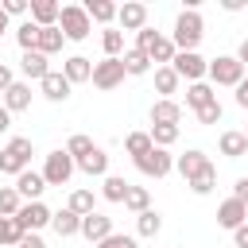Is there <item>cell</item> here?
<instances>
[{
    "instance_id": "obj_1",
    "label": "cell",
    "mask_w": 248,
    "mask_h": 248,
    "mask_svg": "<svg viewBox=\"0 0 248 248\" xmlns=\"http://www.w3.org/2000/svg\"><path fill=\"white\" fill-rule=\"evenodd\" d=\"M202 35H205V23H202L198 8H182L178 19H174V31H170V43H174L178 50H198Z\"/></svg>"
},
{
    "instance_id": "obj_2",
    "label": "cell",
    "mask_w": 248,
    "mask_h": 248,
    "mask_svg": "<svg viewBox=\"0 0 248 248\" xmlns=\"http://www.w3.org/2000/svg\"><path fill=\"white\" fill-rule=\"evenodd\" d=\"M31 170V140L27 136H12L4 147H0V174H23Z\"/></svg>"
},
{
    "instance_id": "obj_3",
    "label": "cell",
    "mask_w": 248,
    "mask_h": 248,
    "mask_svg": "<svg viewBox=\"0 0 248 248\" xmlns=\"http://www.w3.org/2000/svg\"><path fill=\"white\" fill-rule=\"evenodd\" d=\"M58 27H62V35H66L70 43H81V39H89V31H93V19H89V12H85L81 4H62Z\"/></svg>"
},
{
    "instance_id": "obj_4",
    "label": "cell",
    "mask_w": 248,
    "mask_h": 248,
    "mask_svg": "<svg viewBox=\"0 0 248 248\" xmlns=\"http://www.w3.org/2000/svg\"><path fill=\"white\" fill-rule=\"evenodd\" d=\"M74 170H78V163H74V155H70L66 147L50 151L46 163H43V178H46V186H66V182L74 178Z\"/></svg>"
},
{
    "instance_id": "obj_5",
    "label": "cell",
    "mask_w": 248,
    "mask_h": 248,
    "mask_svg": "<svg viewBox=\"0 0 248 248\" xmlns=\"http://www.w3.org/2000/svg\"><path fill=\"white\" fill-rule=\"evenodd\" d=\"M244 66L236 62V54H217L213 62H209V78H213V85H229V89H236L240 81H244Z\"/></svg>"
},
{
    "instance_id": "obj_6",
    "label": "cell",
    "mask_w": 248,
    "mask_h": 248,
    "mask_svg": "<svg viewBox=\"0 0 248 248\" xmlns=\"http://www.w3.org/2000/svg\"><path fill=\"white\" fill-rule=\"evenodd\" d=\"M132 163H136V170L147 174V178H167V174L174 170V155H170L167 147H151L147 155H140V159H132Z\"/></svg>"
},
{
    "instance_id": "obj_7",
    "label": "cell",
    "mask_w": 248,
    "mask_h": 248,
    "mask_svg": "<svg viewBox=\"0 0 248 248\" xmlns=\"http://www.w3.org/2000/svg\"><path fill=\"white\" fill-rule=\"evenodd\" d=\"M170 66H174V74H178L182 81H190V85H194V81H202V78L209 74V62H205L198 50H178Z\"/></svg>"
},
{
    "instance_id": "obj_8",
    "label": "cell",
    "mask_w": 248,
    "mask_h": 248,
    "mask_svg": "<svg viewBox=\"0 0 248 248\" xmlns=\"http://www.w3.org/2000/svg\"><path fill=\"white\" fill-rule=\"evenodd\" d=\"M128 78V70H124V58H101V62H93V85L97 89H116L120 81Z\"/></svg>"
},
{
    "instance_id": "obj_9",
    "label": "cell",
    "mask_w": 248,
    "mask_h": 248,
    "mask_svg": "<svg viewBox=\"0 0 248 248\" xmlns=\"http://www.w3.org/2000/svg\"><path fill=\"white\" fill-rule=\"evenodd\" d=\"M16 221L23 225V232H39L54 221V209H46L43 202H23V209L16 213Z\"/></svg>"
},
{
    "instance_id": "obj_10",
    "label": "cell",
    "mask_w": 248,
    "mask_h": 248,
    "mask_svg": "<svg viewBox=\"0 0 248 248\" xmlns=\"http://www.w3.org/2000/svg\"><path fill=\"white\" fill-rule=\"evenodd\" d=\"M217 225L229 229V232H236L240 225H248V205L236 202V198H225V202L217 205Z\"/></svg>"
},
{
    "instance_id": "obj_11",
    "label": "cell",
    "mask_w": 248,
    "mask_h": 248,
    "mask_svg": "<svg viewBox=\"0 0 248 248\" xmlns=\"http://www.w3.org/2000/svg\"><path fill=\"white\" fill-rule=\"evenodd\" d=\"M116 23H120V31H143L147 27V4H140V0L120 4L116 8Z\"/></svg>"
},
{
    "instance_id": "obj_12",
    "label": "cell",
    "mask_w": 248,
    "mask_h": 248,
    "mask_svg": "<svg viewBox=\"0 0 248 248\" xmlns=\"http://www.w3.org/2000/svg\"><path fill=\"white\" fill-rule=\"evenodd\" d=\"M209 167H213V163H209V155H205L202 147H190L186 155H178V159H174V170H178L186 182H190V178H198V174H202V170H209Z\"/></svg>"
},
{
    "instance_id": "obj_13",
    "label": "cell",
    "mask_w": 248,
    "mask_h": 248,
    "mask_svg": "<svg viewBox=\"0 0 248 248\" xmlns=\"http://www.w3.org/2000/svg\"><path fill=\"white\" fill-rule=\"evenodd\" d=\"M70 81H66V74L62 70H50L43 81H39V93L46 97V101H54V105H62V101H70Z\"/></svg>"
},
{
    "instance_id": "obj_14",
    "label": "cell",
    "mask_w": 248,
    "mask_h": 248,
    "mask_svg": "<svg viewBox=\"0 0 248 248\" xmlns=\"http://www.w3.org/2000/svg\"><path fill=\"white\" fill-rule=\"evenodd\" d=\"M16 190H19L23 202H43V190H46L43 170H23V174L16 178Z\"/></svg>"
},
{
    "instance_id": "obj_15",
    "label": "cell",
    "mask_w": 248,
    "mask_h": 248,
    "mask_svg": "<svg viewBox=\"0 0 248 248\" xmlns=\"http://www.w3.org/2000/svg\"><path fill=\"white\" fill-rule=\"evenodd\" d=\"M81 236H85L89 244H101L105 236H112V217H105V213H89V217H81Z\"/></svg>"
},
{
    "instance_id": "obj_16",
    "label": "cell",
    "mask_w": 248,
    "mask_h": 248,
    "mask_svg": "<svg viewBox=\"0 0 248 248\" xmlns=\"http://www.w3.org/2000/svg\"><path fill=\"white\" fill-rule=\"evenodd\" d=\"M62 4L58 0H31V23L35 27H58Z\"/></svg>"
},
{
    "instance_id": "obj_17",
    "label": "cell",
    "mask_w": 248,
    "mask_h": 248,
    "mask_svg": "<svg viewBox=\"0 0 248 248\" xmlns=\"http://www.w3.org/2000/svg\"><path fill=\"white\" fill-rule=\"evenodd\" d=\"M62 74H66V81H70V85L93 81V62H89L85 54H70V58L62 62Z\"/></svg>"
},
{
    "instance_id": "obj_18",
    "label": "cell",
    "mask_w": 248,
    "mask_h": 248,
    "mask_svg": "<svg viewBox=\"0 0 248 248\" xmlns=\"http://www.w3.org/2000/svg\"><path fill=\"white\" fill-rule=\"evenodd\" d=\"M19 70H23V78H27V81H43V78L50 74V58H46V54H39V50H27V54L19 58Z\"/></svg>"
},
{
    "instance_id": "obj_19",
    "label": "cell",
    "mask_w": 248,
    "mask_h": 248,
    "mask_svg": "<svg viewBox=\"0 0 248 248\" xmlns=\"http://www.w3.org/2000/svg\"><path fill=\"white\" fill-rule=\"evenodd\" d=\"M178 85H182V78L174 74V66H155V93H159V101H174Z\"/></svg>"
},
{
    "instance_id": "obj_20",
    "label": "cell",
    "mask_w": 248,
    "mask_h": 248,
    "mask_svg": "<svg viewBox=\"0 0 248 248\" xmlns=\"http://www.w3.org/2000/svg\"><path fill=\"white\" fill-rule=\"evenodd\" d=\"M78 170L89 174V178H105V174H108V151H105V147H93L89 155L78 159Z\"/></svg>"
},
{
    "instance_id": "obj_21",
    "label": "cell",
    "mask_w": 248,
    "mask_h": 248,
    "mask_svg": "<svg viewBox=\"0 0 248 248\" xmlns=\"http://www.w3.org/2000/svg\"><path fill=\"white\" fill-rule=\"evenodd\" d=\"M128 190H132V182H128L124 174H105V178H101V198H105V202H116V205H124Z\"/></svg>"
},
{
    "instance_id": "obj_22",
    "label": "cell",
    "mask_w": 248,
    "mask_h": 248,
    "mask_svg": "<svg viewBox=\"0 0 248 248\" xmlns=\"http://www.w3.org/2000/svg\"><path fill=\"white\" fill-rule=\"evenodd\" d=\"M4 108H8V112H27V108H31V81H16V85L4 93Z\"/></svg>"
},
{
    "instance_id": "obj_23",
    "label": "cell",
    "mask_w": 248,
    "mask_h": 248,
    "mask_svg": "<svg viewBox=\"0 0 248 248\" xmlns=\"http://www.w3.org/2000/svg\"><path fill=\"white\" fill-rule=\"evenodd\" d=\"M50 229H54V232H58L62 240H66V236H81V217H78V213H74V209L66 205V209H58V213H54Z\"/></svg>"
},
{
    "instance_id": "obj_24",
    "label": "cell",
    "mask_w": 248,
    "mask_h": 248,
    "mask_svg": "<svg viewBox=\"0 0 248 248\" xmlns=\"http://www.w3.org/2000/svg\"><path fill=\"white\" fill-rule=\"evenodd\" d=\"M62 43H66L62 27H39V46H35V50L50 58V54H58V50H62Z\"/></svg>"
},
{
    "instance_id": "obj_25",
    "label": "cell",
    "mask_w": 248,
    "mask_h": 248,
    "mask_svg": "<svg viewBox=\"0 0 248 248\" xmlns=\"http://www.w3.org/2000/svg\"><path fill=\"white\" fill-rule=\"evenodd\" d=\"M209 101H217V93H213V85H205V81H194V85H186V108H205Z\"/></svg>"
},
{
    "instance_id": "obj_26",
    "label": "cell",
    "mask_w": 248,
    "mask_h": 248,
    "mask_svg": "<svg viewBox=\"0 0 248 248\" xmlns=\"http://www.w3.org/2000/svg\"><path fill=\"white\" fill-rule=\"evenodd\" d=\"M178 120H182L178 101H155L151 105V124H178Z\"/></svg>"
},
{
    "instance_id": "obj_27",
    "label": "cell",
    "mask_w": 248,
    "mask_h": 248,
    "mask_svg": "<svg viewBox=\"0 0 248 248\" xmlns=\"http://www.w3.org/2000/svg\"><path fill=\"white\" fill-rule=\"evenodd\" d=\"M221 155H225V159L248 155V136H244V132H221Z\"/></svg>"
},
{
    "instance_id": "obj_28",
    "label": "cell",
    "mask_w": 248,
    "mask_h": 248,
    "mask_svg": "<svg viewBox=\"0 0 248 248\" xmlns=\"http://www.w3.org/2000/svg\"><path fill=\"white\" fill-rule=\"evenodd\" d=\"M174 54H178V46H174L167 35H159V39L151 43V50H147V58H151L155 66H170V62H174Z\"/></svg>"
},
{
    "instance_id": "obj_29",
    "label": "cell",
    "mask_w": 248,
    "mask_h": 248,
    "mask_svg": "<svg viewBox=\"0 0 248 248\" xmlns=\"http://www.w3.org/2000/svg\"><path fill=\"white\" fill-rule=\"evenodd\" d=\"M23 236L27 232H23V225L16 217H0V248H19Z\"/></svg>"
},
{
    "instance_id": "obj_30",
    "label": "cell",
    "mask_w": 248,
    "mask_h": 248,
    "mask_svg": "<svg viewBox=\"0 0 248 248\" xmlns=\"http://www.w3.org/2000/svg\"><path fill=\"white\" fill-rule=\"evenodd\" d=\"M120 58H124V70H128L132 78H143V74H151V58H147L143 50H136V46H132V50H124Z\"/></svg>"
},
{
    "instance_id": "obj_31",
    "label": "cell",
    "mask_w": 248,
    "mask_h": 248,
    "mask_svg": "<svg viewBox=\"0 0 248 248\" xmlns=\"http://www.w3.org/2000/svg\"><path fill=\"white\" fill-rule=\"evenodd\" d=\"M81 8H85L89 19H97V23H112V19H116V4H112V0H85Z\"/></svg>"
},
{
    "instance_id": "obj_32",
    "label": "cell",
    "mask_w": 248,
    "mask_h": 248,
    "mask_svg": "<svg viewBox=\"0 0 248 248\" xmlns=\"http://www.w3.org/2000/svg\"><path fill=\"white\" fill-rule=\"evenodd\" d=\"M155 143H151V132H128L124 136V151L132 155V159H140V155H147Z\"/></svg>"
},
{
    "instance_id": "obj_33",
    "label": "cell",
    "mask_w": 248,
    "mask_h": 248,
    "mask_svg": "<svg viewBox=\"0 0 248 248\" xmlns=\"http://www.w3.org/2000/svg\"><path fill=\"white\" fill-rule=\"evenodd\" d=\"M124 209H128V213H136V217H140V213H147V209H151V194H147V186H132V190H128V198H124Z\"/></svg>"
},
{
    "instance_id": "obj_34",
    "label": "cell",
    "mask_w": 248,
    "mask_h": 248,
    "mask_svg": "<svg viewBox=\"0 0 248 248\" xmlns=\"http://www.w3.org/2000/svg\"><path fill=\"white\" fill-rule=\"evenodd\" d=\"M136 232H140V236H159V232H163V213H159V209L140 213V217H136Z\"/></svg>"
},
{
    "instance_id": "obj_35",
    "label": "cell",
    "mask_w": 248,
    "mask_h": 248,
    "mask_svg": "<svg viewBox=\"0 0 248 248\" xmlns=\"http://www.w3.org/2000/svg\"><path fill=\"white\" fill-rule=\"evenodd\" d=\"M23 209V198L16 186H0V217H16Z\"/></svg>"
},
{
    "instance_id": "obj_36",
    "label": "cell",
    "mask_w": 248,
    "mask_h": 248,
    "mask_svg": "<svg viewBox=\"0 0 248 248\" xmlns=\"http://www.w3.org/2000/svg\"><path fill=\"white\" fill-rule=\"evenodd\" d=\"M16 43H19V50L27 54V50H35L39 46V27L31 23V19H23L19 27H16Z\"/></svg>"
},
{
    "instance_id": "obj_37",
    "label": "cell",
    "mask_w": 248,
    "mask_h": 248,
    "mask_svg": "<svg viewBox=\"0 0 248 248\" xmlns=\"http://www.w3.org/2000/svg\"><path fill=\"white\" fill-rule=\"evenodd\" d=\"M101 46H105V58H120V50H124V31H120V27H105Z\"/></svg>"
},
{
    "instance_id": "obj_38",
    "label": "cell",
    "mask_w": 248,
    "mask_h": 248,
    "mask_svg": "<svg viewBox=\"0 0 248 248\" xmlns=\"http://www.w3.org/2000/svg\"><path fill=\"white\" fill-rule=\"evenodd\" d=\"M147 132H151V143H155V147H167V151H170V143L178 140V124H151Z\"/></svg>"
},
{
    "instance_id": "obj_39",
    "label": "cell",
    "mask_w": 248,
    "mask_h": 248,
    "mask_svg": "<svg viewBox=\"0 0 248 248\" xmlns=\"http://www.w3.org/2000/svg\"><path fill=\"white\" fill-rule=\"evenodd\" d=\"M70 209H74L78 217H89V213H97L93 190H74V194H70Z\"/></svg>"
},
{
    "instance_id": "obj_40",
    "label": "cell",
    "mask_w": 248,
    "mask_h": 248,
    "mask_svg": "<svg viewBox=\"0 0 248 248\" xmlns=\"http://www.w3.org/2000/svg\"><path fill=\"white\" fill-rule=\"evenodd\" d=\"M186 186H190V190H194L198 198H205V194H213V186H217V167H209V170H202V174H198V178H190Z\"/></svg>"
},
{
    "instance_id": "obj_41",
    "label": "cell",
    "mask_w": 248,
    "mask_h": 248,
    "mask_svg": "<svg viewBox=\"0 0 248 248\" xmlns=\"http://www.w3.org/2000/svg\"><path fill=\"white\" fill-rule=\"evenodd\" d=\"M93 147H97V143H93V140H89V136H81V132H78V136H70V140H66V151H70V155H74V163H78V159H81V155H89V151H93Z\"/></svg>"
},
{
    "instance_id": "obj_42",
    "label": "cell",
    "mask_w": 248,
    "mask_h": 248,
    "mask_svg": "<svg viewBox=\"0 0 248 248\" xmlns=\"http://www.w3.org/2000/svg\"><path fill=\"white\" fill-rule=\"evenodd\" d=\"M194 116H198V124H217V120L225 116V108H221V101H209V105H205V108H198Z\"/></svg>"
},
{
    "instance_id": "obj_43",
    "label": "cell",
    "mask_w": 248,
    "mask_h": 248,
    "mask_svg": "<svg viewBox=\"0 0 248 248\" xmlns=\"http://www.w3.org/2000/svg\"><path fill=\"white\" fill-rule=\"evenodd\" d=\"M93 248H140V244H136V236L112 232V236H105V240H101V244H93Z\"/></svg>"
},
{
    "instance_id": "obj_44",
    "label": "cell",
    "mask_w": 248,
    "mask_h": 248,
    "mask_svg": "<svg viewBox=\"0 0 248 248\" xmlns=\"http://www.w3.org/2000/svg\"><path fill=\"white\" fill-rule=\"evenodd\" d=\"M155 39H159V31H155V27H143V31H136V50H143V54H147Z\"/></svg>"
},
{
    "instance_id": "obj_45",
    "label": "cell",
    "mask_w": 248,
    "mask_h": 248,
    "mask_svg": "<svg viewBox=\"0 0 248 248\" xmlns=\"http://www.w3.org/2000/svg\"><path fill=\"white\" fill-rule=\"evenodd\" d=\"M0 8H4L8 16H27V12H31V4H27V0H4Z\"/></svg>"
},
{
    "instance_id": "obj_46",
    "label": "cell",
    "mask_w": 248,
    "mask_h": 248,
    "mask_svg": "<svg viewBox=\"0 0 248 248\" xmlns=\"http://www.w3.org/2000/svg\"><path fill=\"white\" fill-rule=\"evenodd\" d=\"M16 85V74H12V66L8 62H0V93H8Z\"/></svg>"
},
{
    "instance_id": "obj_47",
    "label": "cell",
    "mask_w": 248,
    "mask_h": 248,
    "mask_svg": "<svg viewBox=\"0 0 248 248\" xmlns=\"http://www.w3.org/2000/svg\"><path fill=\"white\" fill-rule=\"evenodd\" d=\"M232 198L248 205V178H236V182H232Z\"/></svg>"
},
{
    "instance_id": "obj_48",
    "label": "cell",
    "mask_w": 248,
    "mask_h": 248,
    "mask_svg": "<svg viewBox=\"0 0 248 248\" xmlns=\"http://www.w3.org/2000/svg\"><path fill=\"white\" fill-rule=\"evenodd\" d=\"M19 248H46V244H43V236H39V232H27V236L19 240Z\"/></svg>"
},
{
    "instance_id": "obj_49",
    "label": "cell",
    "mask_w": 248,
    "mask_h": 248,
    "mask_svg": "<svg viewBox=\"0 0 248 248\" xmlns=\"http://www.w3.org/2000/svg\"><path fill=\"white\" fill-rule=\"evenodd\" d=\"M232 248H248V225H240V229L232 232Z\"/></svg>"
},
{
    "instance_id": "obj_50",
    "label": "cell",
    "mask_w": 248,
    "mask_h": 248,
    "mask_svg": "<svg viewBox=\"0 0 248 248\" xmlns=\"http://www.w3.org/2000/svg\"><path fill=\"white\" fill-rule=\"evenodd\" d=\"M236 105H240V108H248V74H244V81L236 85Z\"/></svg>"
},
{
    "instance_id": "obj_51",
    "label": "cell",
    "mask_w": 248,
    "mask_h": 248,
    "mask_svg": "<svg viewBox=\"0 0 248 248\" xmlns=\"http://www.w3.org/2000/svg\"><path fill=\"white\" fill-rule=\"evenodd\" d=\"M236 62L248 70V39H240V46H236Z\"/></svg>"
},
{
    "instance_id": "obj_52",
    "label": "cell",
    "mask_w": 248,
    "mask_h": 248,
    "mask_svg": "<svg viewBox=\"0 0 248 248\" xmlns=\"http://www.w3.org/2000/svg\"><path fill=\"white\" fill-rule=\"evenodd\" d=\"M221 8H225V12H240V8H244V0H221Z\"/></svg>"
},
{
    "instance_id": "obj_53",
    "label": "cell",
    "mask_w": 248,
    "mask_h": 248,
    "mask_svg": "<svg viewBox=\"0 0 248 248\" xmlns=\"http://www.w3.org/2000/svg\"><path fill=\"white\" fill-rule=\"evenodd\" d=\"M8 128H12V112H8V108H0V132H8Z\"/></svg>"
},
{
    "instance_id": "obj_54",
    "label": "cell",
    "mask_w": 248,
    "mask_h": 248,
    "mask_svg": "<svg viewBox=\"0 0 248 248\" xmlns=\"http://www.w3.org/2000/svg\"><path fill=\"white\" fill-rule=\"evenodd\" d=\"M8 19H12V16H8V12H4V8H0V35H4V31H8Z\"/></svg>"
},
{
    "instance_id": "obj_55",
    "label": "cell",
    "mask_w": 248,
    "mask_h": 248,
    "mask_svg": "<svg viewBox=\"0 0 248 248\" xmlns=\"http://www.w3.org/2000/svg\"><path fill=\"white\" fill-rule=\"evenodd\" d=\"M244 136H248V128H244Z\"/></svg>"
},
{
    "instance_id": "obj_56",
    "label": "cell",
    "mask_w": 248,
    "mask_h": 248,
    "mask_svg": "<svg viewBox=\"0 0 248 248\" xmlns=\"http://www.w3.org/2000/svg\"><path fill=\"white\" fill-rule=\"evenodd\" d=\"M0 108H4V105H0Z\"/></svg>"
}]
</instances>
